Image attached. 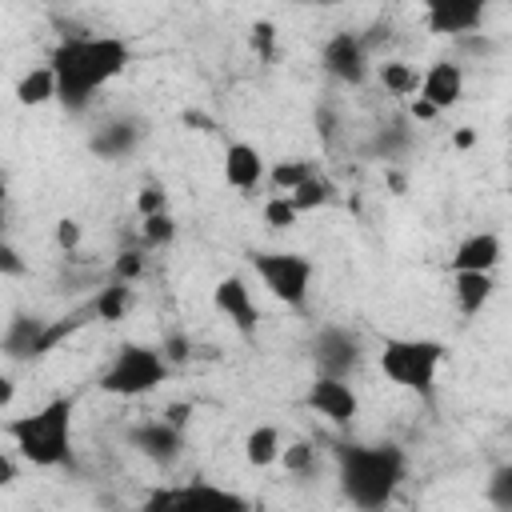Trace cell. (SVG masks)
<instances>
[{"instance_id": "obj_39", "label": "cell", "mask_w": 512, "mask_h": 512, "mask_svg": "<svg viewBox=\"0 0 512 512\" xmlns=\"http://www.w3.org/2000/svg\"><path fill=\"white\" fill-rule=\"evenodd\" d=\"M16 480V460H12V452H0V488H8Z\"/></svg>"}, {"instance_id": "obj_6", "label": "cell", "mask_w": 512, "mask_h": 512, "mask_svg": "<svg viewBox=\"0 0 512 512\" xmlns=\"http://www.w3.org/2000/svg\"><path fill=\"white\" fill-rule=\"evenodd\" d=\"M248 264H252V272L260 276V284L280 304H288L296 312L308 308L316 264L304 252H292V248H260V252H248Z\"/></svg>"}, {"instance_id": "obj_42", "label": "cell", "mask_w": 512, "mask_h": 512, "mask_svg": "<svg viewBox=\"0 0 512 512\" xmlns=\"http://www.w3.org/2000/svg\"><path fill=\"white\" fill-rule=\"evenodd\" d=\"M296 4H312V8H336V4H344V0H296Z\"/></svg>"}, {"instance_id": "obj_18", "label": "cell", "mask_w": 512, "mask_h": 512, "mask_svg": "<svg viewBox=\"0 0 512 512\" xmlns=\"http://www.w3.org/2000/svg\"><path fill=\"white\" fill-rule=\"evenodd\" d=\"M48 320L40 316H12L4 328V356L8 360H40V340H44Z\"/></svg>"}, {"instance_id": "obj_12", "label": "cell", "mask_w": 512, "mask_h": 512, "mask_svg": "<svg viewBox=\"0 0 512 512\" xmlns=\"http://www.w3.org/2000/svg\"><path fill=\"white\" fill-rule=\"evenodd\" d=\"M420 8H424L428 32L460 40V36L480 28V20L488 12V0H420Z\"/></svg>"}, {"instance_id": "obj_43", "label": "cell", "mask_w": 512, "mask_h": 512, "mask_svg": "<svg viewBox=\"0 0 512 512\" xmlns=\"http://www.w3.org/2000/svg\"><path fill=\"white\" fill-rule=\"evenodd\" d=\"M508 192H512V176H508Z\"/></svg>"}, {"instance_id": "obj_36", "label": "cell", "mask_w": 512, "mask_h": 512, "mask_svg": "<svg viewBox=\"0 0 512 512\" xmlns=\"http://www.w3.org/2000/svg\"><path fill=\"white\" fill-rule=\"evenodd\" d=\"M436 116H440V108L428 104L424 96H412V100H408V120H412V124H424V120H436Z\"/></svg>"}, {"instance_id": "obj_24", "label": "cell", "mask_w": 512, "mask_h": 512, "mask_svg": "<svg viewBox=\"0 0 512 512\" xmlns=\"http://www.w3.org/2000/svg\"><path fill=\"white\" fill-rule=\"evenodd\" d=\"M292 200H296V208L300 212H316V208H328V204H336L340 200V188H336V180L332 176H324L320 168L296 188V192H288Z\"/></svg>"}, {"instance_id": "obj_3", "label": "cell", "mask_w": 512, "mask_h": 512, "mask_svg": "<svg viewBox=\"0 0 512 512\" xmlns=\"http://www.w3.org/2000/svg\"><path fill=\"white\" fill-rule=\"evenodd\" d=\"M72 396H52L40 408L4 420V436L32 468H60L72 460Z\"/></svg>"}, {"instance_id": "obj_19", "label": "cell", "mask_w": 512, "mask_h": 512, "mask_svg": "<svg viewBox=\"0 0 512 512\" xmlns=\"http://www.w3.org/2000/svg\"><path fill=\"white\" fill-rule=\"evenodd\" d=\"M148 504H192V508H244V500L236 492H224V488H212V484H188V488H176V492H156Z\"/></svg>"}, {"instance_id": "obj_40", "label": "cell", "mask_w": 512, "mask_h": 512, "mask_svg": "<svg viewBox=\"0 0 512 512\" xmlns=\"http://www.w3.org/2000/svg\"><path fill=\"white\" fill-rule=\"evenodd\" d=\"M452 144H456V148H472V144H476V132H472V128H456V132H452Z\"/></svg>"}, {"instance_id": "obj_20", "label": "cell", "mask_w": 512, "mask_h": 512, "mask_svg": "<svg viewBox=\"0 0 512 512\" xmlns=\"http://www.w3.org/2000/svg\"><path fill=\"white\" fill-rule=\"evenodd\" d=\"M16 100H20L24 108H40V104H52V100H56V72H52L48 60L36 64V68H28V72L16 80Z\"/></svg>"}, {"instance_id": "obj_21", "label": "cell", "mask_w": 512, "mask_h": 512, "mask_svg": "<svg viewBox=\"0 0 512 512\" xmlns=\"http://www.w3.org/2000/svg\"><path fill=\"white\" fill-rule=\"evenodd\" d=\"M280 452H284V436L276 424H256L248 436H244V460L252 468H268V464H280Z\"/></svg>"}, {"instance_id": "obj_13", "label": "cell", "mask_w": 512, "mask_h": 512, "mask_svg": "<svg viewBox=\"0 0 512 512\" xmlns=\"http://www.w3.org/2000/svg\"><path fill=\"white\" fill-rule=\"evenodd\" d=\"M220 172H224V184L236 188V192H252L260 184H268V164H264V152L248 140H232L220 156Z\"/></svg>"}, {"instance_id": "obj_17", "label": "cell", "mask_w": 512, "mask_h": 512, "mask_svg": "<svg viewBox=\"0 0 512 512\" xmlns=\"http://www.w3.org/2000/svg\"><path fill=\"white\" fill-rule=\"evenodd\" d=\"M492 292H496L492 272H452V300H456V312L464 320L480 316L488 308Z\"/></svg>"}, {"instance_id": "obj_8", "label": "cell", "mask_w": 512, "mask_h": 512, "mask_svg": "<svg viewBox=\"0 0 512 512\" xmlns=\"http://www.w3.org/2000/svg\"><path fill=\"white\" fill-rule=\"evenodd\" d=\"M304 408L320 420H328L332 428H352L360 416V396L348 384V376H324L316 372L312 384L304 388Z\"/></svg>"}, {"instance_id": "obj_29", "label": "cell", "mask_w": 512, "mask_h": 512, "mask_svg": "<svg viewBox=\"0 0 512 512\" xmlns=\"http://www.w3.org/2000/svg\"><path fill=\"white\" fill-rule=\"evenodd\" d=\"M280 464H284L288 476H308V472L316 468V444H312V440H292V444H284Z\"/></svg>"}, {"instance_id": "obj_5", "label": "cell", "mask_w": 512, "mask_h": 512, "mask_svg": "<svg viewBox=\"0 0 512 512\" xmlns=\"http://www.w3.org/2000/svg\"><path fill=\"white\" fill-rule=\"evenodd\" d=\"M172 364L164 360L160 344H120L116 356L104 364V372L96 376V388L104 396H120V400H136V396H148L152 388H160L168 380Z\"/></svg>"}, {"instance_id": "obj_14", "label": "cell", "mask_w": 512, "mask_h": 512, "mask_svg": "<svg viewBox=\"0 0 512 512\" xmlns=\"http://www.w3.org/2000/svg\"><path fill=\"white\" fill-rule=\"evenodd\" d=\"M144 140V120L136 116H108L92 136H88V148L100 156V160H128Z\"/></svg>"}, {"instance_id": "obj_23", "label": "cell", "mask_w": 512, "mask_h": 512, "mask_svg": "<svg viewBox=\"0 0 512 512\" xmlns=\"http://www.w3.org/2000/svg\"><path fill=\"white\" fill-rule=\"evenodd\" d=\"M420 68L416 64H408V60H384V64H376V80L384 84V92L388 96H416L420 92Z\"/></svg>"}, {"instance_id": "obj_34", "label": "cell", "mask_w": 512, "mask_h": 512, "mask_svg": "<svg viewBox=\"0 0 512 512\" xmlns=\"http://www.w3.org/2000/svg\"><path fill=\"white\" fill-rule=\"evenodd\" d=\"M160 352H164V360L176 368V364H184V360L192 356V340H188L184 332H168V336L160 340Z\"/></svg>"}, {"instance_id": "obj_32", "label": "cell", "mask_w": 512, "mask_h": 512, "mask_svg": "<svg viewBox=\"0 0 512 512\" xmlns=\"http://www.w3.org/2000/svg\"><path fill=\"white\" fill-rule=\"evenodd\" d=\"M248 48L260 56V60H272L276 56V24L272 20H256L248 28Z\"/></svg>"}, {"instance_id": "obj_27", "label": "cell", "mask_w": 512, "mask_h": 512, "mask_svg": "<svg viewBox=\"0 0 512 512\" xmlns=\"http://www.w3.org/2000/svg\"><path fill=\"white\" fill-rule=\"evenodd\" d=\"M172 240H176V216L172 212L140 216V244L144 248H168Z\"/></svg>"}, {"instance_id": "obj_22", "label": "cell", "mask_w": 512, "mask_h": 512, "mask_svg": "<svg viewBox=\"0 0 512 512\" xmlns=\"http://www.w3.org/2000/svg\"><path fill=\"white\" fill-rule=\"evenodd\" d=\"M132 308V284L128 280H108L104 288H96V296H92V316L96 320H104V324H116V320H124V312Z\"/></svg>"}, {"instance_id": "obj_26", "label": "cell", "mask_w": 512, "mask_h": 512, "mask_svg": "<svg viewBox=\"0 0 512 512\" xmlns=\"http://www.w3.org/2000/svg\"><path fill=\"white\" fill-rule=\"evenodd\" d=\"M312 172H316V164H312V160H304V156L276 160V164L268 168V184H272V192H296Z\"/></svg>"}, {"instance_id": "obj_37", "label": "cell", "mask_w": 512, "mask_h": 512, "mask_svg": "<svg viewBox=\"0 0 512 512\" xmlns=\"http://www.w3.org/2000/svg\"><path fill=\"white\" fill-rule=\"evenodd\" d=\"M0 268H4L8 276H20V272H24V264H20V252H16L12 244H0Z\"/></svg>"}, {"instance_id": "obj_10", "label": "cell", "mask_w": 512, "mask_h": 512, "mask_svg": "<svg viewBox=\"0 0 512 512\" xmlns=\"http://www.w3.org/2000/svg\"><path fill=\"white\" fill-rule=\"evenodd\" d=\"M212 308H216L244 340L256 336V328H260V308H256L252 288H248L244 276H220V280L212 284Z\"/></svg>"}, {"instance_id": "obj_28", "label": "cell", "mask_w": 512, "mask_h": 512, "mask_svg": "<svg viewBox=\"0 0 512 512\" xmlns=\"http://www.w3.org/2000/svg\"><path fill=\"white\" fill-rule=\"evenodd\" d=\"M304 212L296 208V200L288 196V192H272L268 200H264V224L268 228H276V232H284V228H296V220H300Z\"/></svg>"}, {"instance_id": "obj_9", "label": "cell", "mask_w": 512, "mask_h": 512, "mask_svg": "<svg viewBox=\"0 0 512 512\" xmlns=\"http://www.w3.org/2000/svg\"><path fill=\"white\" fill-rule=\"evenodd\" d=\"M312 360H316V372H324V376H356L364 364V344L352 328L324 324L312 336Z\"/></svg>"}, {"instance_id": "obj_16", "label": "cell", "mask_w": 512, "mask_h": 512, "mask_svg": "<svg viewBox=\"0 0 512 512\" xmlns=\"http://www.w3.org/2000/svg\"><path fill=\"white\" fill-rule=\"evenodd\" d=\"M416 96H424V100L436 104L440 112L456 108V104L464 100V68H460L456 60H432V64L424 68V76H420V92H416Z\"/></svg>"}, {"instance_id": "obj_30", "label": "cell", "mask_w": 512, "mask_h": 512, "mask_svg": "<svg viewBox=\"0 0 512 512\" xmlns=\"http://www.w3.org/2000/svg\"><path fill=\"white\" fill-rule=\"evenodd\" d=\"M484 500L492 508H504L512 512V464H496L488 472V484H484Z\"/></svg>"}, {"instance_id": "obj_4", "label": "cell", "mask_w": 512, "mask_h": 512, "mask_svg": "<svg viewBox=\"0 0 512 512\" xmlns=\"http://www.w3.org/2000/svg\"><path fill=\"white\" fill-rule=\"evenodd\" d=\"M444 356H448L444 340H432V336H384V344L376 352V364L396 388L416 392L420 400H432Z\"/></svg>"}, {"instance_id": "obj_38", "label": "cell", "mask_w": 512, "mask_h": 512, "mask_svg": "<svg viewBox=\"0 0 512 512\" xmlns=\"http://www.w3.org/2000/svg\"><path fill=\"white\" fill-rule=\"evenodd\" d=\"M164 420H172V424H180V428H188V416H192V404H184V400H176V404H168L164 412H160Z\"/></svg>"}, {"instance_id": "obj_41", "label": "cell", "mask_w": 512, "mask_h": 512, "mask_svg": "<svg viewBox=\"0 0 512 512\" xmlns=\"http://www.w3.org/2000/svg\"><path fill=\"white\" fill-rule=\"evenodd\" d=\"M0 404H4V408L12 404V380H8V376L0 380Z\"/></svg>"}, {"instance_id": "obj_25", "label": "cell", "mask_w": 512, "mask_h": 512, "mask_svg": "<svg viewBox=\"0 0 512 512\" xmlns=\"http://www.w3.org/2000/svg\"><path fill=\"white\" fill-rule=\"evenodd\" d=\"M408 144H412V128H408V120H388V124L376 128L368 152L380 156V160H396V156L408 152Z\"/></svg>"}, {"instance_id": "obj_2", "label": "cell", "mask_w": 512, "mask_h": 512, "mask_svg": "<svg viewBox=\"0 0 512 512\" xmlns=\"http://www.w3.org/2000/svg\"><path fill=\"white\" fill-rule=\"evenodd\" d=\"M340 496L352 508H384L408 480V452L392 440L384 444H340L336 452Z\"/></svg>"}, {"instance_id": "obj_31", "label": "cell", "mask_w": 512, "mask_h": 512, "mask_svg": "<svg viewBox=\"0 0 512 512\" xmlns=\"http://www.w3.org/2000/svg\"><path fill=\"white\" fill-rule=\"evenodd\" d=\"M144 252H148L144 244H140V248H120V252L112 256V276L136 284V280L144 276Z\"/></svg>"}, {"instance_id": "obj_15", "label": "cell", "mask_w": 512, "mask_h": 512, "mask_svg": "<svg viewBox=\"0 0 512 512\" xmlns=\"http://www.w3.org/2000/svg\"><path fill=\"white\" fill-rule=\"evenodd\" d=\"M504 260V244L496 232H468L452 256H448V272H496V264Z\"/></svg>"}, {"instance_id": "obj_33", "label": "cell", "mask_w": 512, "mask_h": 512, "mask_svg": "<svg viewBox=\"0 0 512 512\" xmlns=\"http://www.w3.org/2000/svg\"><path fill=\"white\" fill-rule=\"evenodd\" d=\"M136 212H140V216L168 212V188H164V184H144V188L136 192Z\"/></svg>"}, {"instance_id": "obj_1", "label": "cell", "mask_w": 512, "mask_h": 512, "mask_svg": "<svg viewBox=\"0 0 512 512\" xmlns=\"http://www.w3.org/2000/svg\"><path fill=\"white\" fill-rule=\"evenodd\" d=\"M48 64L56 72V104L80 116L88 112L96 92H104L132 64V44L112 32H72L60 36Z\"/></svg>"}, {"instance_id": "obj_7", "label": "cell", "mask_w": 512, "mask_h": 512, "mask_svg": "<svg viewBox=\"0 0 512 512\" xmlns=\"http://www.w3.org/2000/svg\"><path fill=\"white\" fill-rule=\"evenodd\" d=\"M320 68L336 80V84H348V88H360L372 72V52L364 44L360 32L352 28H340L332 32L324 44H320Z\"/></svg>"}, {"instance_id": "obj_35", "label": "cell", "mask_w": 512, "mask_h": 512, "mask_svg": "<svg viewBox=\"0 0 512 512\" xmlns=\"http://www.w3.org/2000/svg\"><path fill=\"white\" fill-rule=\"evenodd\" d=\"M56 244L64 248V256H72L76 248H80V240H84V232H80V220H72V216H64V220H56Z\"/></svg>"}, {"instance_id": "obj_11", "label": "cell", "mask_w": 512, "mask_h": 512, "mask_svg": "<svg viewBox=\"0 0 512 512\" xmlns=\"http://www.w3.org/2000/svg\"><path fill=\"white\" fill-rule=\"evenodd\" d=\"M128 444H132L144 460L168 468V464H176L180 452H184V428L172 424V420H164V416H156V420H140V424L128 428Z\"/></svg>"}]
</instances>
